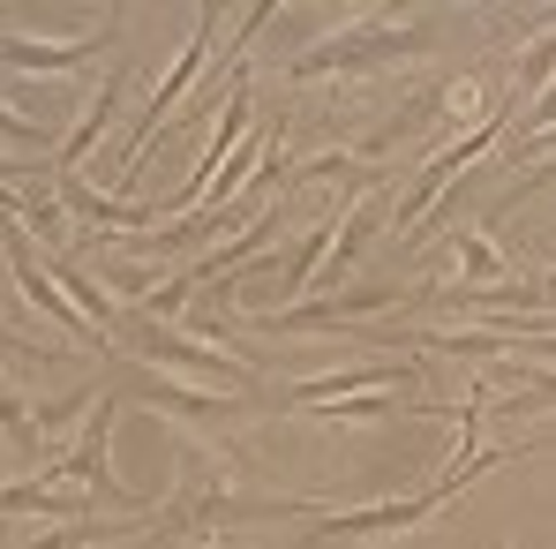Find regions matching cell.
I'll return each instance as SVG.
<instances>
[{"instance_id": "obj_5", "label": "cell", "mask_w": 556, "mask_h": 549, "mask_svg": "<svg viewBox=\"0 0 556 549\" xmlns=\"http://www.w3.org/2000/svg\"><path fill=\"white\" fill-rule=\"evenodd\" d=\"M399 294H414V286H399V278H383V286H339V294H308V301H293V309H271V316H256L264 332H346V324H362L376 309H391Z\"/></svg>"}, {"instance_id": "obj_14", "label": "cell", "mask_w": 556, "mask_h": 549, "mask_svg": "<svg viewBox=\"0 0 556 549\" xmlns=\"http://www.w3.org/2000/svg\"><path fill=\"white\" fill-rule=\"evenodd\" d=\"M98 535H113V527H91V520H84V527H61V535H38V542H23V549H91Z\"/></svg>"}, {"instance_id": "obj_17", "label": "cell", "mask_w": 556, "mask_h": 549, "mask_svg": "<svg viewBox=\"0 0 556 549\" xmlns=\"http://www.w3.org/2000/svg\"><path fill=\"white\" fill-rule=\"evenodd\" d=\"M542 128H556V84L527 105V128H519V136H542Z\"/></svg>"}, {"instance_id": "obj_9", "label": "cell", "mask_w": 556, "mask_h": 549, "mask_svg": "<svg viewBox=\"0 0 556 549\" xmlns=\"http://www.w3.org/2000/svg\"><path fill=\"white\" fill-rule=\"evenodd\" d=\"M113 113H121V68H113V76L98 84V98L84 105V113H76V128H68V136L53 144V166H46V174H76V166H84V159L98 151V136L113 128Z\"/></svg>"}, {"instance_id": "obj_3", "label": "cell", "mask_w": 556, "mask_h": 549, "mask_svg": "<svg viewBox=\"0 0 556 549\" xmlns=\"http://www.w3.org/2000/svg\"><path fill=\"white\" fill-rule=\"evenodd\" d=\"M452 497L437 489H414V497H383V504H354V512H316L308 527V549H331V542H376V535H406L421 527L429 512H444Z\"/></svg>"}, {"instance_id": "obj_7", "label": "cell", "mask_w": 556, "mask_h": 549, "mask_svg": "<svg viewBox=\"0 0 556 549\" xmlns=\"http://www.w3.org/2000/svg\"><path fill=\"white\" fill-rule=\"evenodd\" d=\"M113 38H121V15H105L98 38H15V30H0V61L23 68V76H76V68H91Z\"/></svg>"}, {"instance_id": "obj_6", "label": "cell", "mask_w": 556, "mask_h": 549, "mask_svg": "<svg viewBox=\"0 0 556 549\" xmlns=\"http://www.w3.org/2000/svg\"><path fill=\"white\" fill-rule=\"evenodd\" d=\"M113 399H143V407H166V414H188V422H218V414H233V407H241L233 391L188 384V376H166V369H121Z\"/></svg>"}, {"instance_id": "obj_13", "label": "cell", "mask_w": 556, "mask_h": 549, "mask_svg": "<svg viewBox=\"0 0 556 549\" xmlns=\"http://www.w3.org/2000/svg\"><path fill=\"white\" fill-rule=\"evenodd\" d=\"M0 144H8V151H46V144H53V113H46V121H23V113H8V98H0Z\"/></svg>"}, {"instance_id": "obj_16", "label": "cell", "mask_w": 556, "mask_h": 549, "mask_svg": "<svg viewBox=\"0 0 556 549\" xmlns=\"http://www.w3.org/2000/svg\"><path fill=\"white\" fill-rule=\"evenodd\" d=\"M504 151H511V166H519V159H556V128H542V136H511Z\"/></svg>"}, {"instance_id": "obj_18", "label": "cell", "mask_w": 556, "mask_h": 549, "mask_svg": "<svg viewBox=\"0 0 556 549\" xmlns=\"http://www.w3.org/2000/svg\"><path fill=\"white\" fill-rule=\"evenodd\" d=\"M534 286H542V294H549V309H556V272H542V278H534Z\"/></svg>"}, {"instance_id": "obj_11", "label": "cell", "mask_w": 556, "mask_h": 549, "mask_svg": "<svg viewBox=\"0 0 556 549\" xmlns=\"http://www.w3.org/2000/svg\"><path fill=\"white\" fill-rule=\"evenodd\" d=\"M504 278V249L481 234V226H459V278H452V294H481V286H496Z\"/></svg>"}, {"instance_id": "obj_10", "label": "cell", "mask_w": 556, "mask_h": 549, "mask_svg": "<svg viewBox=\"0 0 556 549\" xmlns=\"http://www.w3.org/2000/svg\"><path fill=\"white\" fill-rule=\"evenodd\" d=\"M15 219H23V234H38V249L46 257H68V203L53 196V188H15Z\"/></svg>"}, {"instance_id": "obj_12", "label": "cell", "mask_w": 556, "mask_h": 549, "mask_svg": "<svg viewBox=\"0 0 556 549\" xmlns=\"http://www.w3.org/2000/svg\"><path fill=\"white\" fill-rule=\"evenodd\" d=\"M383 414H406L391 391H362V399H339V407H316V422H331V429H346V422H383Z\"/></svg>"}, {"instance_id": "obj_8", "label": "cell", "mask_w": 556, "mask_h": 549, "mask_svg": "<svg viewBox=\"0 0 556 549\" xmlns=\"http://www.w3.org/2000/svg\"><path fill=\"white\" fill-rule=\"evenodd\" d=\"M391 384H414V362H354V369H331V376H301V384H286L278 399L293 407V414H316L324 399H362V391H391Z\"/></svg>"}, {"instance_id": "obj_4", "label": "cell", "mask_w": 556, "mask_h": 549, "mask_svg": "<svg viewBox=\"0 0 556 549\" xmlns=\"http://www.w3.org/2000/svg\"><path fill=\"white\" fill-rule=\"evenodd\" d=\"M113 414H121V399H98V422L84 429V445L68 459H53V466H38L46 482H68V489H91L98 504H121V512H136L143 497H128L121 489V474H113Z\"/></svg>"}, {"instance_id": "obj_15", "label": "cell", "mask_w": 556, "mask_h": 549, "mask_svg": "<svg viewBox=\"0 0 556 549\" xmlns=\"http://www.w3.org/2000/svg\"><path fill=\"white\" fill-rule=\"evenodd\" d=\"M339 174H354V159H346V151H324V159H308L293 182H339Z\"/></svg>"}, {"instance_id": "obj_2", "label": "cell", "mask_w": 556, "mask_h": 549, "mask_svg": "<svg viewBox=\"0 0 556 549\" xmlns=\"http://www.w3.org/2000/svg\"><path fill=\"white\" fill-rule=\"evenodd\" d=\"M211 38H218V8H195V30H188V46H181V61H174V76L151 91L143 121H136V136H128V151H121V188H136V174H143V151L159 144V105H181V98L203 84V68H211Z\"/></svg>"}, {"instance_id": "obj_1", "label": "cell", "mask_w": 556, "mask_h": 549, "mask_svg": "<svg viewBox=\"0 0 556 549\" xmlns=\"http://www.w3.org/2000/svg\"><path fill=\"white\" fill-rule=\"evenodd\" d=\"M421 23L399 8H354L331 38H316L308 53L286 61V84H316V76H362V68H391L406 53H421Z\"/></svg>"}]
</instances>
